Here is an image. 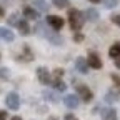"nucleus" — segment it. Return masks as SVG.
I'll list each match as a JSON object with an SVG mask.
<instances>
[{
  "instance_id": "obj_1",
  "label": "nucleus",
  "mask_w": 120,
  "mask_h": 120,
  "mask_svg": "<svg viewBox=\"0 0 120 120\" xmlns=\"http://www.w3.org/2000/svg\"><path fill=\"white\" fill-rule=\"evenodd\" d=\"M83 13L77 8H72L68 12V23H70V28L73 32H79V30L83 27Z\"/></svg>"
},
{
  "instance_id": "obj_2",
  "label": "nucleus",
  "mask_w": 120,
  "mask_h": 120,
  "mask_svg": "<svg viewBox=\"0 0 120 120\" xmlns=\"http://www.w3.org/2000/svg\"><path fill=\"white\" fill-rule=\"evenodd\" d=\"M75 88H77V94H79V97H80V98H82L85 103L92 102L94 94H92V90H90L87 85H75Z\"/></svg>"
},
{
  "instance_id": "obj_3",
  "label": "nucleus",
  "mask_w": 120,
  "mask_h": 120,
  "mask_svg": "<svg viewBox=\"0 0 120 120\" xmlns=\"http://www.w3.org/2000/svg\"><path fill=\"white\" fill-rule=\"evenodd\" d=\"M5 103H7V107L10 110H19V107H20V97L15 94V92H10L5 97Z\"/></svg>"
},
{
  "instance_id": "obj_4",
  "label": "nucleus",
  "mask_w": 120,
  "mask_h": 120,
  "mask_svg": "<svg viewBox=\"0 0 120 120\" xmlns=\"http://www.w3.org/2000/svg\"><path fill=\"white\" fill-rule=\"evenodd\" d=\"M37 77H38V80H40L42 85H50V83H52L50 72L45 68V67H38V68H37Z\"/></svg>"
},
{
  "instance_id": "obj_5",
  "label": "nucleus",
  "mask_w": 120,
  "mask_h": 120,
  "mask_svg": "<svg viewBox=\"0 0 120 120\" xmlns=\"http://www.w3.org/2000/svg\"><path fill=\"white\" fill-rule=\"evenodd\" d=\"M47 23L53 30H60V28L64 27V19L58 17V15H49V17H47Z\"/></svg>"
},
{
  "instance_id": "obj_6",
  "label": "nucleus",
  "mask_w": 120,
  "mask_h": 120,
  "mask_svg": "<svg viewBox=\"0 0 120 120\" xmlns=\"http://www.w3.org/2000/svg\"><path fill=\"white\" fill-rule=\"evenodd\" d=\"M87 62H88V67L90 68H102V60H100V57L95 53V52H90L88 53V58H87Z\"/></svg>"
},
{
  "instance_id": "obj_7",
  "label": "nucleus",
  "mask_w": 120,
  "mask_h": 120,
  "mask_svg": "<svg viewBox=\"0 0 120 120\" xmlns=\"http://www.w3.org/2000/svg\"><path fill=\"white\" fill-rule=\"evenodd\" d=\"M75 68H77V72L80 73H88V62H87V58H82L79 57L77 60H75Z\"/></svg>"
},
{
  "instance_id": "obj_8",
  "label": "nucleus",
  "mask_w": 120,
  "mask_h": 120,
  "mask_svg": "<svg viewBox=\"0 0 120 120\" xmlns=\"http://www.w3.org/2000/svg\"><path fill=\"white\" fill-rule=\"evenodd\" d=\"M64 103H65V107H68V109H77L80 102H79L77 95H65L64 97Z\"/></svg>"
},
{
  "instance_id": "obj_9",
  "label": "nucleus",
  "mask_w": 120,
  "mask_h": 120,
  "mask_svg": "<svg viewBox=\"0 0 120 120\" xmlns=\"http://www.w3.org/2000/svg\"><path fill=\"white\" fill-rule=\"evenodd\" d=\"M102 120H118L115 109H103L102 110Z\"/></svg>"
},
{
  "instance_id": "obj_10",
  "label": "nucleus",
  "mask_w": 120,
  "mask_h": 120,
  "mask_svg": "<svg viewBox=\"0 0 120 120\" xmlns=\"http://www.w3.org/2000/svg\"><path fill=\"white\" fill-rule=\"evenodd\" d=\"M0 38H2V40H5V42H13L15 35H13V32H10V28L0 27Z\"/></svg>"
},
{
  "instance_id": "obj_11",
  "label": "nucleus",
  "mask_w": 120,
  "mask_h": 120,
  "mask_svg": "<svg viewBox=\"0 0 120 120\" xmlns=\"http://www.w3.org/2000/svg\"><path fill=\"white\" fill-rule=\"evenodd\" d=\"M23 15H25V19L37 20L38 19V10L37 8H32V7H23Z\"/></svg>"
},
{
  "instance_id": "obj_12",
  "label": "nucleus",
  "mask_w": 120,
  "mask_h": 120,
  "mask_svg": "<svg viewBox=\"0 0 120 120\" xmlns=\"http://www.w3.org/2000/svg\"><path fill=\"white\" fill-rule=\"evenodd\" d=\"M52 85H53L55 90H58V92H65V90H67V85H65V82L62 80V77H55V79L52 80Z\"/></svg>"
},
{
  "instance_id": "obj_13",
  "label": "nucleus",
  "mask_w": 120,
  "mask_h": 120,
  "mask_svg": "<svg viewBox=\"0 0 120 120\" xmlns=\"http://www.w3.org/2000/svg\"><path fill=\"white\" fill-rule=\"evenodd\" d=\"M45 38H49V42H50L52 45H62V43H64V38L60 37V35H57L55 32H50Z\"/></svg>"
},
{
  "instance_id": "obj_14",
  "label": "nucleus",
  "mask_w": 120,
  "mask_h": 120,
  "mask_svg": "<svg viewBox=\"0 0 120 120\" xmlns=\"http://www.w3.org/2000/svg\"><path fill=\"white\" fill-rule=\"evenodd\" d=\"M17 28H19V32H20L22 35H28V34H30V27H28V22H27V20H19Z\"/></svg>"
},
{
  "instance_id": "obj_15",
  "label": "nucleus",
  "mask_w": 120,
  "mask_h": 120,
  "mask_svg": "<svg viewBox=\"0 0 120 120\" xmlns=\"http://www.w3.org/2000/svg\"><path fill=\"white\" fill-rule=\"evenodd\" d=\"M34 5L38 12H49V4L45 0H34Z\"/></svg>"
},
{
  "instance_id": "obj_16",
  "label": "nucleus",
  "mask_w": 120,
  "mask_h": 120,
  "mask_svg": "<svg viewBox=\"0 0 120 120\" xmlns=\"http://www.w3.org/2000/svg\"><path fill=\"white\" fill-rule=\"evenodd\" d=\"M85 17H87L90 22H95V20H98L100 15H98V12H97L95 8H88V10L85 12Z\"/></svg>"
},
{
  "instance_id": "obj_17",
  "label": "nucleus",
  "mask_w": 120,
  "mask_h": 120,
  "mask_svg": "<svg viewBox=\"0 0 120 120\" xmlns=\"http://www.w3.org/2000/svg\"><path fill=\"white\" fill-rule=\"evenodd\" d=\"M109 55H110L112 58L120 57V43H113V45H112L110 50H109Z\"/></svg>"
},
{
  "instance_id": "obj_18",
  "label": "nucleus",
  "mask_w": 120,
  "mask_h": 120,
  "mask_svg": "<svg viewBox=\"0 0 120 120\" xmlns=\"http://www.w3.org/2000/svg\"><path fill=\"white\" fill-rule=\"evenodd\" d=\"M117 100H118V95L113 92V90H110V92L105 94V102H107V103H115Z\"/></svg>"
},
{
  "instance_id": "obj_19",
  "label": "nucleus",
  "mask_w": 120,
  "mask_h": 120,
  "mask_svg": "<svg viewBox=\"0 0 120 120\" xmlns=\"http://www.w3.org/2000/svg\"><path fill=\"white\" fill-rule=\"evenodd\" d=\"M43 97H45V100H49V102H52V103H57V102H58V97H57L53 92H50V90H45V92H43Z\"/></svg>"
},
{
  "instance_id": "obj_20",
  "label": "nucleus",
  "mask_w": 120,
  "mask_h": 120,
  "mask_svg": "<svg viewBox=\"0 0 120 120\" xmlns=\"http://www.w3.org/2000/svg\"><path fill=\"white\" fill-rule=\"evenodd\" d=\"M52 4L57 8H65V7H68V0H52Z\"/></svg>"
},
{
  "instance_id": "obj_21",
  "label": "nucleus",
  "mask_w": 120,
  "mask_h": 120,
  "mask_svg": "<svg viewBox=\"0 0 120 120\" xmlns=\"http://www.w3.org/2000/svg\"><path fill=\"white\" fill-rule=\"evenodd\" d=\"M0 79L8 80V79H10V70H8V68H5V67H2V68H0Z\"/></svg>"
},
{
  "instance_id": "obj_22",
  "label": "nucleus",
  "mask_w": 120,
  "mask_h": 120,
  "mask_svg": "<svg viewBox=\"0 0 120 120\" xmlns=\"http://www.w3.org/2000/svg\"><path fill=\"white\" fill-rule=\"evenodd\" d=\"M23 53H25V58L23 60H27V62H32V60H34V53L30 52L28 47H23Z\"/></svg>"
},
{
  "instance_id": "obj_23",
  "label": "nucleus",
  "mask_w": 120,
  "mask_h": 120,
  "mask_svg": "<svg viewBox=\"0 0 120 120\" xmlns=\"http://www.w3.org/2000/svg\"><path fill=\"white\" fill-rule=\"evenodd\" d=\"M117 4H118V0H103V5L107 8H113V7H117Z\"/></svg>"
},
{
  "instance_id": "obj_24",
  "label": "nucleus",
  "mask_w": 120,
  "mask_h": 120,
  "mask_svg": "<svg viewBox=\"0 0 120 120\" xmlns=\"http://www.w3.org/2000/svg\"><path fill=\"white\" fill-rule=\"evenodd\" d=\"M7 22H8V25H17V23H19V17H17V13L10 15V17L7 19Z\"/></svg>"
},
{
  "instance_id": "obj_25",
  "label": "nucleus",
  "mask_w": 120,
  "mask_h": 120,
  "mask_svg": "<svg viewBox=\"0 0 120 120\" xmlns=\"http://www.w3.org/2000/svg\"><path fill=\"white\" fill-rule=\"evenodd\" d=\"M112 22L120 27V15H112Z\"/></svg>"
},
{
  "instance_id": "obj_26",
  "label": "nucleus",
  "mask_w": 120,
  "mask_h": 120,
  "mask_svg": "<svg viewBox=\"0 0 120 120\" xmlns=\"http://www.w3.org/2000/svg\"><path fill=\"white\" fill-rule=\"evenodd\" d=\"M112 80H113V83H115L117 87H120V77H118V75L113 73V75H112Z\"/></svg>"
},
{
  "instance_id": "obj_27",
  "label": "nucleus",
  "mask_w": 120,
  "mask_h": 120,
  "mask_svg": "<svg viewBox=\"0 0 120 120\" xmlns=\"http://www.w3.org/2000/svg\"><path fill=\"white\" fill-rule=\"evenodd\" d=\"M64 120H79V118H77V117H75L73 113H67V115L64 117Z\"/></svg>"
},
{
  "instance_id": "obj_28",
  "label": "nucleus",
  "mask_w": 120,
  "mask_h": 120,
  "mask_svg": "<svg viewBox=\"0 0 120 120\" xmlns=\"http://www.w3.org/2000/svg\"><path fill=\"white\" fill-rule=\"evenodd\" d=\"M73 40H75V42H82V40H83V35H82V34H75V35H73Z\"/></svg>"
},
{
  "instance_id": "obj_29",
  "label": "nucleus",
  "mask_w": 120,
  "mask_h": 120,
  "mask_svg": "<svg viewBox=\"0 0 120 120\" xmlns=\"http://www.w3.org/2000/svg\"><path fill=\"white\" fill-rule=\"evenodd\" d=\"M53 75H55V77H62V75H64V70H62V68H57V70L53 72Z\"/></svg>"
},
{
  "instance_id": "obj_30",
  "label": "nucleus",
  "mask_w": 120,
  "mask_h": 120,
  "mask_svg": "<svg viewBox=\"0 0 120 120\" xmlns=\"http://www.w3.org/2000/svg\"><path fill=\"white\" fill-rule=\"evenodd\" d=\"M0 120H7V112L5 110H0Z\"/></svg>"
},
{
  "instance_id": "obj_31",
  "label": "nucleus",
  "mask_w": 120,
  "mask_h": 120,
  "mask_svg": "<svg viewBox=\"0 0 120 120\" xmlns=\"http://www.w3.org/2000/svg\"><path fill=\"white\" fill-rule=\"evenodd\" d=\"M115 67H117V68H120V57H117V58H115Z\"/></svg>"
},
{
  "instance_id": "obj_32",
  "label": "nucleus",
  "mask_w": 120,
  "mask_h": 120,
  "mask_svg": "<svg viewBox=\"0 0 120 120\" xmlns=\"http://www.w3.org/2000/svg\"><path fill=\"white\" fill-rule=\"evenodd\" d=\"M4 13H5V12H4V8L0 7V17H4Z\"/></svg>"
},
{
  "instance_id": "obj_33",
  "label": "nucleus",
  "mask_w": 120,
  "mask_h": 120,
  "mask_svg": "<svg viewBox=\"0 0 120 120\" xmlns=\"http://www.w3.org/2000/svg\"><path fill=\"white\" fill-rule=\"evenodd\" d=\"M10 120H22V118H20V117H12Z\"/></svg>"
},
{
  "instance_id": "obj_34",
  "label": "nucleus",
  "mask_w": 120,
  "mask_h": 120,
  "mask_svg": "<svg viewBox=\"0 0 120 120\" xmlns=\"http://www.w3.org/2000/svg\"><path fill=\"white\" fill-rule=\"evenodd\" d=\"M49 120H58L57 117H49Z\"/></svg>"
},
{
  "instance_id": "obj_35",
  "label": "nucleus",
  "mask_w": 120,
  "mask_h": 120,
  "mask_svg": "<svg viewBox=\"0 0 120 120\" xmlns=\"http://www.w3.org/2000/svg\"><path fill=\"white\" fill-rule=\"evenodd\" d=\"M90 2H94V4H98V2H100V0H90Z\"/></svg>"
}]
</instances>
